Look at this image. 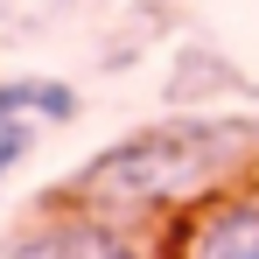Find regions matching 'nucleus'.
<instances>
[{"mask_svg": "<svg viewBox=\"0 0 259 259\" xmlns=\"http://www.w3.org/2000/svg\"><path fill=\"white\" fill-rule=\"evenodd\" d=\"M161 259H259V175L189 203L154 231Z\"/></svg>", "mask_w": 259, "mask_h": 259, "instance_id": "7ed1b4c3", "label": "nucleus"}, {"mask_svg": "<svg viewBox=\"0 0 259 259\" xmlns=\"http://www.w3.org/2000/svg\"><path fill=\"white\" fill-rule=\"evenodd\" d=\"M0 98H7V105H21V112H28V119H42V126L77 119V91L63 84V77H7Z\"/></svg>", "mask_w": 259, "mask_h": 259, "instance_id": "20e7f679", "label": "nucleus"}, {"mask_svg": "<svg viewBox=\"0 0 259 259\" xmlns=\"http://www.w3.org/2000/svg\"><path fill=\"white\" fill-rule=\"evenodd\" d=\"M0 259H161V252H154V231L98 210V203L70 196L56 182L42 203L0 238Z\"/></svg>", "mask_w": 259, "mask_h": 259, "instance_id": "f03ea898", "label": "nucleus"}, {"mask_svg": "<svg viewBox=\"0 0 259 259\" xmlns=\"http://www.w3.org/2000/svg\"><path fill=\"white\" fill-rule=\"evenodd\" d=\"M35 126H42V119H28L21 105L0 98V182H7V168H21V161L35 154Z\"/></svg>", "mask_w": 259, "mask_h": 259, "instance_id": "39448f33", "label": "nucleus"}, {"mask_svg": "<svg viewBox=\"0 0 259 259\" xmlns=\"http://www.w3.org/2000/svg\"><path fill=\"white\" fill-rule=\"evenodd\" d=\"M245 175H259V119L196 105V112H168V119L119 133L63 189L140 224V231H161L168 217H182L189 203H203Z\"/></svg>", "mask_w": 259, "mask_h": 259, "instance_id": "f257e3e1", "label": "nucleus"}]
</instances>
